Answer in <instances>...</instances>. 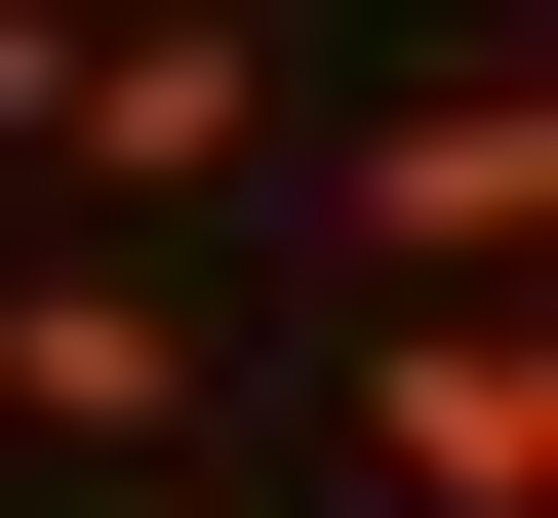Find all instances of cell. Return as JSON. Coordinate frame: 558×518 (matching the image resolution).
Wrapping results in <instances>:
<instances>
[{
	"label": "cell",
	"instance_id": "277c9868",
	"mask_svg": "<svg viewBox=\"0 0 558 518\" xmlns=\"http://www.w3.org/2000/svg\"><path fill=\"white\" fill-rule=\"evenodd\" d=\"M0 438H40V479H160L199 438V279L160 240H0Z\"/></svg>",
	"mask_w": 558,
	"mask_h": 518
},
{
	"label": "cell",
	"instance_id": "8992f818",
	"mask_svg": "<svg viewBox=\"0 0 558 518\" xmlns=\"http://www.w3.org/2000/svg\"><path fill=\"white\" fill-rule=\"evenodd\" d=\"M120 518H240V479H120Z\"/></svg>",
	"mask_w": 558,
	"mask_h": 518
},
{
	"label": "cell",
	"instance_id": "5b68a950",
	"mask_svg": "<svg viewBox=\"0 0 558 518\" xmlns=\"http://www.w3.org/2000/svg\"><path fill=\"white\" fill-rule=\"evenodd\" d=\"M40 81H81V0H0V200H40Z\"/></svg>",
	"mask_w": 558,
	"mask_h": 518
},
{
	"label": "cell",
	"instance_id": "3957f363",
	"mask_svg": "<svg viewBox=\"0 0 558 518\" xmlns=\"http://www.w3.org/2000/svg\"><path fill=\"white\" fill-rule=\"evenodd\" d=\"M360 518H558V359H519V279H360Z\"/></svg>",
	"mask_w": 558,
	"mask_h": 518
},
{
	"label": "cell",
	"instance_id": "7a4b0ae2",
	"mask_svg": "<svg viewBox=\"0 0 558 518\" xmlns=\"http://www.w3.org/2000/svg\"><path fill=\"white\" fill-rule=\"evenodd\" d=\"M240 160H279V40H240V0H81V81H40V200H81V240H199Z\"/></svg>",
	"mask_w": 558,
	"mask_h": 518
},
{
	"label": "cell",
	"instance_id": "6da1fadb",
	"mask_svg": "<svg viewBox=\"0 0 558 518\" xmlns=\"http://www.w3.org/2000/svg\"><path fill=\"white\" fill-rule=\"evenodd\" d=\"M319 279H558V120L519 81H399V120H319V160H240Z\"/></svg>",
	"mask_w": 558,
	"mask_h": 518
}]
</instances>
